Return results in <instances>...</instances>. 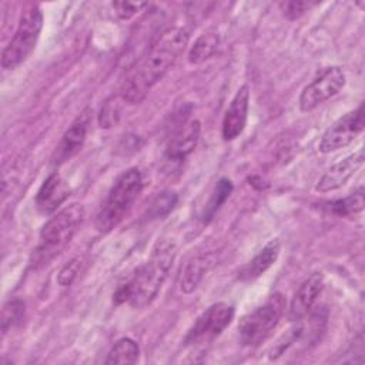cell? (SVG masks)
Segmentation results:
<instances>
[{
  "label": "cell",
  "instance_id": "obj_1",
  "mask_svg": "<svg viewBox=\"0 0 365 365\" xmlns=\"http://www.w3.org/2000/svg\"><path fill=\"white\" fill-rule=\"evenodd\" d=\"M188 44V33L173 27L161 33L148 51L131 67L123 80L120 96L128 104L141 103L150 88L174 66Z\"/></svg>",
  "mask_w": 365,
  "mask_h": 365
},
{
  "label": "cell",
  "instance_id": "obj_2",
  "mask_svg": "<svg viewBox=\"0 0 365 365\" xmlns=\"http://www.w3.org/2000/svg\"><path fill=\"white\" fill-rule=\"evenodd\" d=\"M175 258V245L170 241L158 242L148 261L121 284L113 295L114 304L128 302L133 308H144L157 297Z\"/></svg>",
  "mask_w": 365,
  "mask_h": 365
},
{
  "label": "cell",
  "instance_id": "obj_3",
  "mask_svg": "<svg viewBox=\"0 0 365 365\" xmlns=\"http://www.w3.org/2000/svg\"><path fill=\"white\" fill-rule=\"evenodd\" d=\"M144 187L143 174L138 168L124 171L113 184L104 204L97 212L94 225L100 232H108L127 215Z\"/></svg>",
  "mask_w": 365,
  "mask_h": 365
},
{
  "label": "cell",
  "instance_id": "obj_4",
  "mask_svg": "<svg viewBox=\"0 0 365 365\" xmlns=\"http://www.w3.org/2000/svg\"><path fill=\"white\" fill-rule=\"evenodd\" d=\"M287 299L281 292L269 295V298L240 319L238 338L245 346L261 345L275 329L284 315Z\"/></svg>",
  "mask_w": 365,
  "mask_h": 365
},
{
  "label": "cell",
  "instance_id": "obj_5",
  "mask_svg": "<svg viewBox=\"0 0 365 365\" xmlns=\"http://www.w3.org/2000/svg\"><path fill=\"white\" fill-rule=\"evenodd\" d=\"M43 27V14L37 4H29L20 19L14 36L1 53V67L13 70L20 66L34 50Z\"/></svg>",
  "mask_w": 365,
  "mask_h": 365
},
{
  "label": "cell",
  "instance_id": "obj_6",
  "mask_svg": "<svg viewBox=\"0 0 365 365\" xmlns=\"http://www.w3.org/2000/svg\"><path fill=\"white\" fill-rule=\"evenodd\" d=\"M86 217L81 204L73 202L54 214L41 228L40 240L44 250L63 248L78 231Z\"/></svg>",
  "mask_w": 365,
  "mask_h": 365
},
{
  "label": "cell",
  "instance_id": "obj_7",
  "mask_svg": "<svg viewBox=\"0 0 365 365\" xmlns=\"http://www.w3.org/2000/svg\"><path fill=\"white\" fill-rule=\"evenodd\" d=\"M235 309L227 302H215L210 305L195 319L188 329L184 342L188 346H200L217 338L234 319Z\"/></svg>",
  "mask_w": 365,
  "mask_h": 365
},
{
  "label": "cell",
  "instance_id": "obj_8",
  "mask_svg": "<svg viewBox=\"0 0 365 365\" xmlns=\"http://www.w3.org/2000/svg\"><path fill=\"white\" fill-rule=\"evenodd\" d=\"M346 77L341 67L331 66L324 68L308 86L304 87L299 96L301 111H311L319 104L336 96L345 86Z\"/></svg>",
  "mask_w": 365,
  "mask_h": 365
},
{
  "label": "cell",
  "instance_id": "obj_9",
  "mask_svg": "<svg viewBox=\"0 0 365 365\" xmlns=\"http://www.w3.org/2000/svg\"><path fill=\"white\" fill-rule=\"evenodd\" d=\"M364 106L339 117L322 135L318 150L324 154L336 151L351 144L364 130Z\"/></svg>",
  "mask_w": 365,
  "mask_h": 365
},
{
  "label": "cell",
  "instance_id": "obj_10",
  "mask_svg": "<svg viewBox=\"0 0 365 365\" xmlns=\"http://www.w3.org/2000/svg\"><path fill=\"white\" fill-rule=\"evenodd\" d=\"M91 123V110L84 108L63 134L53 154L54 164H63L73 158L83 147Z\"/></svg>",
  "mask_w": 365,
  "mask_h": 365
},
{
  "label": "cell",
  "instance_id": "obj_11",
  "mask_svg": "<svg viewBox=\"0 0 365 365\" xmlns=\"http://www.w3.org/2000/svg\"><path fill=\"white\" fill-rule=\"evenodd\" d=\"M201 124L198 120H182L171 134L167 148L165 158L168 161H182L191 154L200 140Z\"/></svg>",
  "mask_w": 365,
  "mask_h": 365
},
{
  "label": "cell",
  "instance_id": "obj_12",
  "mask_svg": "<svg viewBox=\"0 0 365 365\" xmlns=\"http://www.w3.org/2000/svg\"><path fill=\"white\" fill-rule=\"evenodd\" d=\"M248 103H250V91L248 86H241L235 96L232 97L224 118H222V138L225 141L235 140L245 128L248 118Z\"/></svg>",
  "mask_w": 365,
  "mask_h": 365
},
{
  "label": "cell",
  "instance_id": "obj_13",
  "mask_svg": "<svg viewBox=\"0 0 365 365\" xmlns=\"http://www.w3.org/2000/svg\"><path fill=\"white\" fill-rule=\"evenodd\" d=\"M364 164V151L359 150L349 157L331 165L319 178L315 190L319 192H329L341 188Z\"/></svg>",
  "mask_w": 365,
  "mask_h": 365
},
{
  "label": "cell",
  "instance_id": "obj_14",
  "mask_svg": "<svg viewBox=\"0 0 365 365\" xmlns=\"http://www.w3.org/2000/svg\"><path fill=\"white\" fill-rule=\"evenodd\" d=\"M322 287H324V278H322L321 272L311 274L298 287V289L295 291V294L291 299V304H289L288 315H289L291 321L295 322L298 319H302L311 312L318 295L322 291Z\"/></svg>",
  "mask_w": 365,
  "mask_h": 365
},
{
  "label": "cell",
  "instance_id": "obj_15",
  "mask_svg": "<svg viewBox=\"0 0 365 365\" xmlns=\"http://www.w3.org/2000/svg\"><path fill=\"white\" fill-rule=\"evenodd\" d=\"M70 195V187L67 181L58 174H50L41 184L36 195V207L43 214L56 211Z\"/></svg>",
  "mask_w": 365,
  "mask_h": 365
},
{
  "label": "cell",
  "instance_id": "obj_16",
  "mask_svg": "<svg viewBox=\"0 0 365 365\" xmlns=\"http://www.w3.org/2000/svg\"><path fill=\"white\" fill-rule=\"evenodd\" d=\"M215 262L217 257L214 252H200L192 255L181 269L180 289L184 294L192 292Z\"/></svg>",
  "mask_w": 365,
  "mask_h": 365
},
{
  "label": "cell",
  "instance_id": "obj_17",
  "mask_svg": "<svg viewBox=\"0 0 365 365\" xmlns=\"http://www.w3.org/2000/svg\"><path fill=\"white\" fill-rule=\"evenodd\" d=\"M279 251L281 244L277 238L267 242L264 248L238 271V279L250 282L261 277L278 259Z\"/></svg>",
  "mask_w": 365,
  "mask_h": 365
},
{
  "label": "cell",
  "instance_id": "obj_18",
  "mask_svg": "<svg viewBox=\"0 0 365 365\" xmlns=\"http://www.w3.org/2000/svg\"><path fill=\"white\" fill-rule=\"evenodd\" d=\"M220 46V37L217 33H204L191 46L188 51V61L191 64H201L211 58Z\"/></svg>",
  "mask_w": 365,
  "mask_h": 365
},
{
  "label": "cell",
  "instance_id": "obj_19",
  "mask_svg": "<svg viewBox=\"0 0 365 365\" xmlns=\"http://www.w3.org/2000/svg\"><path fill=\"white\" fill-rule=\"evenodd\" d=\"M140 358V346L131 338L118 339L107 354L106 364H135Z\"/></svg>",
  "mask_w": 365,
  "mask_h": 365
},
{
  "label": "cell",
  "instance_id": "obj_20",
  "mask_svg": "<svg viewBox=\"0 0 365 365\" xmlns=\"http://www.w3.org/2000/svg\"><path fill=\"white\" fill-rule=\"evenodd\" d=\"M364 207H365V198H364L362 188L349 194L345 198H339V200L328 202L329 212H332L336 217H346L351 214H356V212L362 211Z\"/></svg>",
  "mask_w": 365,
  "mask_h": 365
},
{
  "label": "cell",
  "instance_id": "obj_21",
  "mask_svg": "<svg viewBox=\"0 0 365 365\" xmlns=\"http://www.w3.org/2000/svg\"><path fill=\"white\" fill-rule=\"evenodd\" d=\"M232 182L228 180V178H221L212 192H211V197L208 200V202L205 204V208H204V212H202V220L204 221H210L214 214L221 208V205L227 201V198L230 197V194L232 192Z\"/></svg>",
  "mask_w": 365,
  "mask_h": 365
},
{
  "label": "cell",
  "instance_id": "obj_22",
  "mask_svg": "<svg viewBox=\"0 0 365 365\" xmlns=\"http://www.w3.org/2000/svg\"><path fill=\"white\" fill-rule=\"evenodd\" d=\"M177 201H178V195L174 191L165 190V191L160 192L153 200L147 214H148L150 218H161V217L167 215L170 211H173Z\"/></svg>",
  "mask_w": 365,
  "mask_h": 365
},
{
  "label": "cell",
  "instance_id": "obj_23",
  "mask_svg": "<svg viewBox=\"0 0 365 365\" xmlns=\"http://www.w3.org/2000/svg\"><path fill=\"white\" fill-rule=\"evenodd\" d=\"M24 315V302L21 299H10L4 304L1 311V332L3 335L16 325Z\"/></svg>",
  "mask_w": 365,
  "mask_h": 365
},
{
  "label": "cell",
  "instance_id": "obj_24",
  "mask_svg": "<svg viewBox=\"0 0 365 365\" xmlns=\"http://www.w3.org/2000/svg\"><path fill=\"white\" fill-rule=\"evenodd\" d=\"M120 104L117 103V98L107 100L104 106L100 110L98 114V124L101 128H110L118 123L120 118Z\"/></svg>",
  "mask_w": 365,
  "mask_h": 365
},
{
  "label": "cell",
  "instance_id": "obj_25",
  "mask_svg": "<svg viewBox=\"0 0 365 365\" xmlns=\"http://www.w3.org/2000/svg\"><path fill=\"white\" fill-rule=\"evenodd\" d=\"M81 265H83V259L80 257H76L73 259H70L58 272L57 275V282L60 287H68L74 282V279L77 278V275L81 271Z\"/></svg>",
  "mask_w": 365,
  "mask_h": 365
},
{
  "label": "cell",
  "instance_id": "obj_26",
  "mask_svg": "<svg viewBox=\"0 0 365 365\" xmlns=\"http://www.w3.org/2000/svg\"><path fill=\"white\" fill-rule=\"evenodd\" d=\"M314 3L311 1H304V0H289V1H281L279 9L282 14L288 20H297L299 19Z\"/></svg>",
  "mask_w": 365,
  "mask_h": 365
},
{
  "label": "cell",
  "instance_id": "obj_27",
  "mask_svg": "<svg viewBox=\"0 0 365 365\" xmlns=\"http://www.w3.org/2000/svg\"><path fill=\"white\" fill-rule=\"evenodd\" d=\"M117 13V16L123 20H128L131 17H134L135 14H138L143 9H145L148 6V3L145 1H113L111 4Z\"/></svg>",
  "mask_w": 365,
  "mask_h": 365
}]
</instances>
